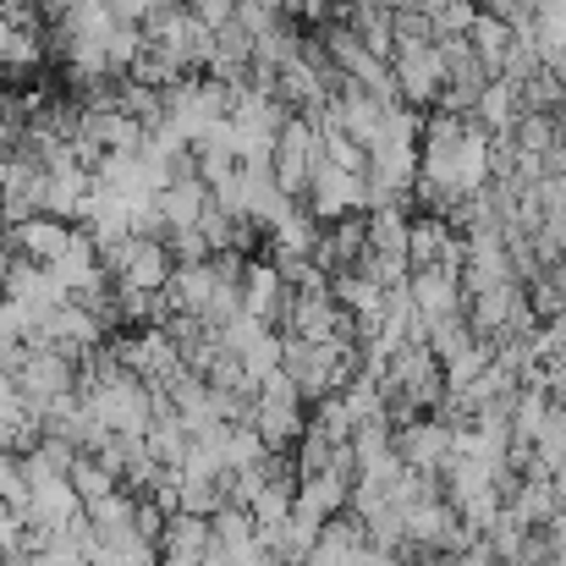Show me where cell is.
Here are the masks:
<instances>
[{
	"label": "cell",
	"mask_w": 566,
	"mask_h": 566,
	"mask_svg": "<svg viewBox=\"0 0 566 566\" xmlns=\"http://www.w3.org/2000/svg\"><path fill=\"white\" fill-rule=\"evenodd\" d=\"M385 375L396 385V396L412 401L418 412H434L440 396H446V369H440V358L429 353V342H401V347L385 358Z\"/></svg>",
	"instance_id": "cell-1"
},
{
	"label": "cell",
	"mask_w": 566,
	"mask_h": 566,
	"mask_svg": "<svg viewBox=\"0 0 566 566\" xmlns=\"http://www.w3.org/2000/svg\"><path fill=\"white\" fill-rule=\"evenodd\" d=\"M390 83H396L401 105L429 111V105H434V94H440V83H446V61H440L434 39L396 44V55H390Z\"/></svg>",
	"instance_id": "cell-2"
},
{
	"label": "cell",
	"mask_w": 566,
	"mask_h": 566,
	"mask_svg": "<svg viewBox=\"0 0 566 566\" xmlns=\"http://www.w3.org/2000/svg\"><path fill=\"white\" fill-rule=\"evenodd\" d=\"M390 446H396V457L407 468H440L451 457V423L434 418V412H418V418L390 429Z\"/></svg>",
	"instance_id": "cell-3"
},
{
	"label": "cell",
	"mask_w": 566,
	"mask_h": 566,
	"mask_svg": "<svg viewBox=\"0 0 566 566\" xmlns=\"http://www.w3.org/2000/svg\"><path fill=\"white\" fill-rule=\"evenodd\" d=\"M407 292H412V308L423 325H440V319H457L462 314V286L451 270H412L407 275Z\"/></svg>",
	"instance_id": "cell-4"
},
{
	"label": "cell",
	"mask_w": 566,
	"mask_h": 566,
	"mask_svg": "<svg viewBox=\"0 0 566 566\" xmlns=\"http://www.w3.org/2000/svg\"><path fill=\"white\" fill-rule=\"evenodd\" d=\"M490 138H506L512 133V122L523 116V94H517V83H506V77H490L484 83V94L473 99V111H468Z\"/></svg>",
	"instance_id": "cell-5"
},
{
	"label": "cell",
	"mask_w": 566,
	"mask_h": 566,
	"mask_svg": "<svg viewBox=\"0 0 566 566\" xmlns=\"http://www.w3.org/2000/svg\"><path fill=\"white\" fill-rule=\"evenodd\" d=\"M209 517H192V512H166V534H160V556H188L198 562L209 551Z\"/></svg>",
	"instance_id": "cell-6"
},
{
	"label": "cell",
	"mask_w": 566,
	"mask_h": 566,
	"mask_svg": "<svg viewBox=\"0 0 566 566\" xmlns=\"http://www.w3.org/2000/svg\"><path fill=\"white\" fill-rule=\"evenodd\" d=\"M468 44H473V55L495 72V66H501V55H506V44H512V28H506L501 17L479 11V17H473V28H468Z\"/></svg>",
	"instance_id": "cell-7"
},
{
	"label": "cell",
	"mask_w": 566,
	"mask_h": 566,
	"mask_svg": "<svg viewBox=\"0 0 566 566\" xmlns=\"http://www.w3.org/2000/svg\"><path fill=\"white\" fill-rule=\"evenodd\" d=\"M534 457L545 462V468H556L566 457V407H545V418H539V429H534Z\"/></svg>",
	"instance_id": "cell-8"
},
{
	"label": "cell",
	"mask_w": 566,
	"mask_h": 566,
	"mask_svg": "<svg viewBox=\"0 0 566 566\" xmlns=\"http://www.w3.org/2000/svg\"><path fill=\"white\" fill-rule=\"evenodd\" d=\"M473 17H479V0H446L429 22H434V39H440V33H468Z\"/></svg>",
	"instance_id": "cell-9"
},
{
	"label": "cell",
	"mask_w": 566,
	"mask_h": 566,
	"mask_svg": "<svg viewBox=\"0 0 566 566\" xmlns=\"http://www.w3.org/2000/svg\"><path fill=\"white\" fill-rule=\"evenodd\" d=\"M182 6H188L198 22H209V28H220V22L237 11V0H182Z\"/></svg>",
	"instance_id": "cell-10"
},
{
	"label": "cell",
	"mask_w": 566,
	"mask_h": 566,
	"mask_svg": "<svg viewBox=\"0 0 566 566\" xmlns=\"http://www.w3.org/2000/svg\"><path fill=\"white\" fill-rule=\"evenodd\" d=\"M412 6H418V11H429V17H434V11H440V6H446V0H412Z\"/></svg>",
	"instance_id": "cell-11"
}]
</instances>
